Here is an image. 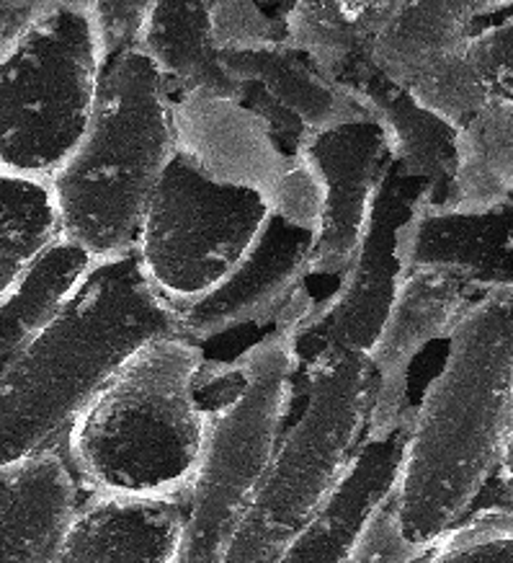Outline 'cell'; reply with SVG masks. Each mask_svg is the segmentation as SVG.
<instances>
[{
  "instance_id": "obj_1",
  "label": "cell",
  "mask_w": 513,
  "mask_h": 563,
  "mask_svg": "<svg viewBox=\"0 0 513 563\" xmlns=\"http://www.w3.org/2000/svg\"><path fill=\"white\" fill-rule=\"evenodd\" d=\"M513 419V290L488 292L459 318L423 390L395 486L400 528L434 548L467 520L501 465Z\"/></svg>"
},
{
  "instance_id": "obj_2",
  "label": "cell",
  "mask_w": 513,
  "mask_h": 563,
  "mask_svg": "<svg viewBox=\"0 0 513 563\" xmlns=\"http://www.w3.org/2000/svg\"><path fill=\"white\" fill-rule=\"evenodd\" d=\"M183 336L135 254L101 264L83 292L0 375L3 463L65 444L70 427L145 346Z\"/></svg>"
},
{
  "instance_id": "obj_3",
  "label": "cell",
  "mask_w": 513,
  "mask_h": 563,
  "mask_svg": "<svg viewBox=\"0 0 513 563\" xmlns=\"http://www.w3.org/2000/svg\"><path fill=\"white\" fill-rule=\"evenodd\" d=\"M207 354L186 336L145 346L65 437L91 494L189 501L204 450L199 380Z\"/></svg>"
},
{
  "instance_id": "obj_4",
  "label": "cell",
  "mask_w": 513,
  "mask_h": 563,
  "mask_svg": "<svg viewBox=\"0 0 513 563\" xmlns=\"http://www.w3.org/2000/svg\"><path fill=\"white\" fill-rule=\"evenodd\" d=\"M315 306L308 290L289 316L235 360L207 362L199 380L204 450L186 501L178 563H220L245 509L269 476L300 375L294 331Z\"/></svg>"
},
{
  "instance_id": "obj_5",
  "label": "cell",
  "mask_w": 513,
  "mask_h": 563,
  "mask_svg": "<svg viewBox=\"0 0 513 563\" xmlns=\"http://www.w3.org/2000/svg\"><path fill=\"white\" fill-rule=\"evenodd\" d=\"M174 155V96L150 57L124 52L103 73L78 151L52 176L65 235L101 264L135 254L147 205Z\"/></svg>"
},
{
  "instance_id": "obj_6",
  "label": "cell",
  "mask_w": 513,
  "mask_h": 563,
  "mask_svg": "<svg viewBox=\"0 0 513 563\" xmlns=\"http://www.w3.org/2000/svg\"><path fill=\"white\" fill-rule=\"evenodd\" d=\"M304 404L220 563H281L336 486L369 427L367 352H333L304 369Z\"/></svg>"
},
{
  "instance_id": "obj_7",
  "label": "cell",
  "mask_w": 513,
  "mask_h": 563,
  "mask_svg": "<svg viewBox=\"0 0 513 563\" xmlns=\"http://www.w3.org/2000/svg\"><path fill=\"white\" fill-rule=\"evenodd\" d=\"M103 73L91 0H55L0 55V168L52 179L91 128Z\"/></svg>"
},
{
  "instance_id": "obj_8",
  "label": "cell",
  "mask_w": 513,
  "mask_h": 563,
  "mask_svg": "<svg viewBox=\"0 0 513 563\" xmlns=\"http://www.w3.org/2000/svg\"><path fill=\"white\" fill-rule=\"evenodd\" d=\"M271 214L261 197L220 187L176 151L147 205L135 258L178 313L243 262Z\"/></svg>"
},
{
  "instance_id": "obj_9",
  "label": "cell",
  "mask_w": 513,
  "mask_h": 563,
  "mask_svg": "<svg viewBox=\"0 0 513 563\" xmlns=\"http://www.w3.org/2000/svg\"><path fill=\"white\" fill-rule=\"evenodd\" d=\"M174 132L176 151L207 179L250 191L289 225L317 233L323 187L315 168L258 111L241 99L178 96Z\"/></svg>"
},
{
  "instance_id": "obj_10",
  "label": "cell",
  "mask_w": 513,
  "mask_h": 563,
  "mask_svg": "<svg viewBox=\"0 0 513 563\" xmlns=\"http://www.w3.org/2000/svg\"><path fill=\"white\" fill-rule=\"evenodd\" d=\"M511 5L503 0H390L369 60L415 101L462 130L490 103L470 60L472 26Z\"/></svg>"
},
{
  "instance_id": "obj_11",
  "label": "cell",
  "mask_w": 513,
  "mask_h": 563,
  "mask_svg": "<svg viewBox=\"0 0 513 563\" xmlns=\"http://www.w3.org/2000/svg\"><path fill=\"white\" fill-rule=\"evenodd\" d=\"M423 184L388 163L371 218L354 262L338 287L297 325L294 350L300 373L333 352H369L382 331L400 285L398 233L419 202Z\"/></svg>"
},
{
  "instance_id": "obj_12",
  "label": "cell",
  "mask_w": 513,
  "mask_h": 563,
  "mask_svg": "<svg viewBox=\"0 0 513 563\" xmlns=\"http://www.w3.org/2000/svg\"><path fill=\"white\" fill-rule=\"evenodd\" d=\"M317 233L271 214L241 264L194 306L178 310L186 339L202 346L241 329L277 325L308 292Z\"/></svg>"
},
{
  "instance_id": "obj_13",
  "label": "cell",
  "mask_w": 513,
  "mask_h": 563,
  "mask_svg": "<svg viewBox=\"0 0 513 563\" xmlns=\"http://www.w3.org/2000/svg\"><path fill=\"white\" fill-rule=\"evenodd\" d=\"M400 274H436L472 295L513 290V197L482 212L451 210L426 189L398 233Z\"/></svg>"
},
{
  "instance_id": "obj_14",
  "label": "cell",
  "mask_w": 513,
  "mask_h": 563,
  "mask_svg": "<svg viewBox=\"0 0 513 563\" xmlns=\"http://www.w3.org/2000/svg\"><path fill=\"white\" fill-rule=\"evenodd\" d=\"M304 158L323 187L312 274L341 279L367 233L371 207L390 163L388 143L371 120L352 122L312 135Z\"/></svg>"
},
{
  "instance_id": "obj_15",
  "label": "cell",
  "mask_w": 513,
  "mask_h": 563,
  "mask_svg": "<svg viewBox=\"0 0 513 563\" xmlns=\"http://www.w3.org/2000/svg\"><path fill=\"white\" fill-rule=\"evenodd\" d=\"M475 300L478 295L449 277L400 274L395 302L377 342L367 352L375 369V404L367 432L384 434L415 417V406L411 404L413 362L438 339L449 342L459 318Z\"/></svg>"
},
{
  "instance_id": "obj_16",
  "label": "cell",
  "mask_w": 513,
  "mask_h": 563,
  "mask_svg": "<svg viewBox=\"0 0 513 563\" xmlns=\"http://www.w3.org/2000/svg\"><path fill=\"white\" fill-rule=\"evenodd\" d=\"M411 421L384 434H364L336 486L289 548L281 563H346L382 501L395 492Z\"/></svg>"
},
{
  "instance_id": "obj_17",
  "label": "cell",
  "mask_w": 513,
  "mask_h": 563,
  "mask_svg": "<svg viewBox=\"0 0 513 563\" xmlns=\"http://www.w3.org/2000/svg\"><path fill=\"white\" fill-rule=\"evenodd\" d=\"M186 501L91 494L47 563H178Z\"/></svg>"
},
{
  "instance_id": "obj_18",
  "label": "cell",
  "mask_w": 513,
  "mask_h": 563,
  "mask_svg": "<svg viewBox=\"0 0 513 563\" xmlns=\"http://www.w3.org/2000/svg\"><path fill=\"white\" fill-rule=\"evenodd\" d=\"M344 86L384 135L398 172L423 184L434 202H449L459 163V128L415 101L371 63Z\"/></svg>"
},
{
  "instance_id": "obj_19",
  "label": "cell",
  "mask_w": 513,
  "mask_h": 563,
  "mask_svg": "<svg viewBox=\"0 0 513 563\" xmlns=\"http://www.w3.org/2000/svg\"><path fill=\"white\" fill-rule=\"evenodd\" d=\"M80 509L65 444L3 463V563H47Z\"/></svg>"
},
{
  "instance_id": "obj_20",
  "label": "cell",
  "mask_w": 513,
  "mask_h": 563,
  "mask_svg": "<svg viewBox=\"0 0 513 563\" xmlns=\"http://www.w3.org/2000/svg\"><path fill=\"white\" fill-rule=\"evenodd\" d=\"M137 49L150 57L174 99H241L243 84L230 76L214 42L210 3L150 0V13Z\"/></svg>"
},
{
  "instance_id": "obj_21",
  "label": "cell",
  "mask_w": 513,
  "mask_h": 563,
  "mask_svg": "<svg viewBox=\"0 0 513 563\" xmlns=\"http://www.w3.org/2000/svg\"><path fill=\"white\" fill-rule=\"evenodd\" d=\"M101 262L91 251L63 235L11 290L0 292V365L16 360L65 308L83 292Z\"/></svg>"
},
{
  "instance_id": "obj_22",
  "label": "cell",
  "mask_w": 513,
  "mask_h": 563,
  "mask_svg": "<svg viewBox=\"0 0 513 563\" xmlns=\"http://www.w3.org/2000/svg\"><path fill=\"white\" fill-rule=\"evenodd\" d=\"M222 63L241 84L264 86L315 135L367 120L352 91L344 84L320 76L315 65L289 47V42L261 49L222 52Z\"/></svg>"
},
{
  "instance_id": "obj_23",
  "label": "cell",
  "mask_w": 513,
  "mask_h": 563,
  "mask_svg": "<svg viewBox=\"0 0 513 563\" xmlns=\"http://www.w3.org/2000/svg\"><path fill=\"white\" fill-rule=\"evenodd\" d=\"M390 0H331L292 3L287 13V40L315 65L320 76L346 84L369 65V49Z\"/></svg>"
},
{
  "instance_id": "obj_24",
  "label": "cell",
  "mask_w": 513,
  "mask_h": 563,
  "mask_svg": "<svg viewBox=\"0 0 513 563\" xmlns=\"http://www.w3.org/2000/svg\"><path fill=\"white\" fill-rule=\"evenodd\" d=\"M513 191V99L490 101L459 130V163L444 207L482 212Z\"/></svg>"
},
{
  "instance_id": "obj_25",
  "label": "cell",
  "mask_w": 513,
  "mask_h": 563,
  "mask_svg": "<svg viewBox=\"0 0 513 563\" xmlns=\"http://www.w3.org/2000/svg\"><path fill=\"white\" fill-rule=\"evenodd\" d=\"M3 225H0V292L11 290L44 251L63 239V212L47 176L3 172Z\"/></svg>"
},
{
  "instance_id": "obj_26",
  "label": "cell",
  "mask_w": 513,
  "mask_h": 563,
  "mask_svg": "<svg viewBox=\"0 0 513 563\" xmlns=\"http://www.w3.org/2000/svg\"><path fill=\"white\" fill-rule=\"evenodd\" d=\"M289 5H264L250 0H214L210 3L212 32L220 52H245L287 44Z\"/></svg>"
},
{
  "instance_id": "obj_27",
  "label": "cell",
  "mask_w": 513,
  "mask_h": 563,
  "mask_svg": "<svg viewBox=\"0 0 513 563\" xmlns=\"http://www.w3.org/2000/svg\"><path fill=\"white\" fill-rule=\"evenodd\" d=\"M426 563H513V509L467 517L438 540Z\"/></svg>"
},
{
  "instance_id": "obj_28",
  "label": "cell",
  "mask_w": 513,
  "mask_h": 563,
  "mask_svg": "<svg viewBox=\"0 0 513 563\" xmlns=\"http://www.w3.org/2000/svg\"><path fill=\"white\" fill-rule=\"evenodd\" d=\"M434 548L415 545L400 528L395 492L382 501L346 563H426Z\"/></svg>"
},
{
  "instance_id": "obj_29",
  "label": "cell",
  "mask_w": 513,
  "mask_h": 563,
  "mask_svg": "<svg viewBox=\"0 0 513 563\" xmlns=\"http://www.w3.org/2000/svg\"><path fill=\"white\" fill-rule=\"evenodd\" d=\"M470 60L490 101L513 99V16L472 36Z\"/></svg>"
},
{
  "instance_id": "obj_30",
  "label": "cell",
  "mask_w": 513,
  "mask_h": 563,
  "mask_svg": "<svg viewBox=\"0 0 513 563\" xmlns=\"http://www.w3.org/2000/svg\"><path fill=\"white\" fill-rule=\"evenodd\" d=\"M96 32H99L107 68L124 52L137 49L150 0H91Z\"/></svg>"
},
{
  "instance_id": "obj_31",
  "label": "cell",
  "mask_w": 513,
  "mask_h": 563,
  "mask_svg": "<svg viewBox=\"0 0 513 563\" xmlns=\"http://www.w3.org/2000/svg\"><path fill=\"white\" fill-rule=\"evenodd\" d=\"M52 5L55 0H3L0 3V55L16 47L47 16Z\"/></svg>"
},
{
  "instance_id": "obj_32",
  "label": "cell",
  "mask_w": 513,
  "mask_h": 563,
  "mask_svg": "<svg viewBox=\"0 0 513 563\" xmlns=\"http://www.w3.org/2000/svg\"><path fill=\"white\" fill-rule=\"evenodd\" d=\"M498 481H501V492L505 496V501H509L513 509V419H511L509 434H505L501 465H498Z\"/></svg>"
},
{
  "instance_id": "obj_33",
  "label": "cell",
  "mask_w": 513,
  "mask_h": 563,
  "mask_svg": "<svg viewBox=\"0 0 513 563\" xmlns=\"http://www.w3.org/2000/svg\"><path fill=\"white\" fill-rule=\"evenodd\" d=\"M511 197H513V191H511Z\"/></svg>"
}]
</instances>
